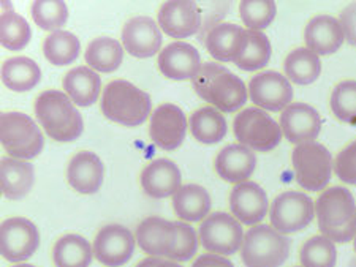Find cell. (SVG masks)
<instances>
[{"label": "cell", "instance_id": "obj_1", "mask_svg": "<svg viewBox=\"0 0 356 267\" xmlns=\"http://www.w3.org/2000/svg\"><path fill=\"white\" fill-rule=\"evenodd\" d=\"M315 217L321 236L334 243L352 242L356 236V201L343 187H331L315 201Z\"/></svg>", "mask_w": 356, "mask_h": 267}, {"label": "cell", "instance_id": "obj_49", "mask_svg": "<svg viewBox=\"0 0 356 267\" xmlns=\"http://www.w3.org/2000/svg\"><path fill=\"white\" fill-rule=\"evenodd\" d=\"M295 267H302V266H295Z\"/></svg>", "mask_w": 356, "mask_h": 267}, {"label": "cell", "instance_id": "obj_26", "mask_svg": "<svg viewBox=\"0 0 356 267\" xmlns=\"http://www.w3.org/2000/svg\"><path fill=\"white\" fill-rule=\"evenodd\" d=\"M35 173L33 166L26 160L5 157L0 162V187L2 195L11 201L27 196L33 187Z\"/></svg>", "mask_w": 356, "mask_h": 267}, {"label": "cell", "instance_id": "obj_43", "mask_svg": "<svg viewBox=\"0 0 356 267\" xmlns=\"http://www.w3.org/2000/svg\"><path fill=\"white\" fill-rule=\"evenodd\" d=\"M339 22H341L343 33H346L347 42L356 48V2L348 3L341 11Z\"/></svg>", "mask_w": 356, "mask_h": 267}, {"label": "cell", "instance_id": "obj_45", "mask_svg": "<svg viewBox=\"0 0 356 267\" xmlns=\"http://www.w3.org/2000/svg\"><path fill=\"white\" fill-rule=\"evenodd\" d=\"M160 261L162 258H156V257H149L146 259L140 261V263L136 264V267H157L160 264Z\"/></svg>", "mask_w": 356, "mask_h": 267}, {"label": "cell", "instance_id": "obj_46", "mask_svg": "<svg viewBox=\"0 0 356 267\" xmlns=\"http://www.w3.org/2000/svg\"><path fill=\"white\" fill-rule=\"evenodd\" d=\"M157 267H182L179 263H176V261H160V264Z\"/></svg>", "mask_w": 356, "mask_h": 267}, {"label": "cell", "instance_id": "obj_6", "mask_svg": "<svg viewBox=\"0 0 356 267\" xmlns=\"http://www.w3.org/2000/svg\"><path fill=\"white\" fill-rule=\"evenodd\" d=\"M289 255L290 239L268 225L252 226L241 247V259L245 267H280Z\"/></svg>", "mask_w": 356, "mask_h": 267}, {"label": "cell", "instance_id": "obj_22", "mask_svg": "<svg viewBox=\"0 0 356 267\" xmlns=\"http://www.w3.org/2000/svg\"><path fill=\"white\" fill-rule=\"evenodd\" d=\"M105 179V166L99 155L81 150L70 158L67 166V180L73 190L81 195H94L100 190Z\"/></svg>", "mask_w": 356, "mask_h": 267}, {"label": "cell", "instance_id": "obj_15", "mask_svg": "<svg viewBox=\"0 0 356 267\" xmlns=\"http://www.w3.org/2000/svg\"><path fill=\"white\" fill-rule=\"evenodd\" d=\"M249 95L255 106L266 111L285 110L293 101V87L277 71L258 73L249 83Z\"/></svg>", "mask_w": 356, "mask_h": 267}, {"label": "cell", "instance_id": "obj_39", "mask_svg": "<svg viewBox=\"0 0 356 267\" xmlns=\"http://www.w3.org/2000/svg\"><path fill=\"white\" fill-rule=\"evenodd\" d=\"M331 111L337 121L348 125H356V81L346 79L332 89Z\"/></svg>", "mask_w": 356, "mask_h": 267}, {"label": "cell", "instance_id": "obj_35", "mask_svg": "<svg viewBox=\"0 0 356 267\" xmlns=\"http://www.w3.org/2000/svg\"><path fill=\"white\" fill-rule=\"evenodd\" d=\"M8 8L10 5H5L0 18V42L5 49L21 51L31 42L32 29L21 15Z\"/></svg>", "mask_w": 356, "mask_h": 267}, {"label": "cell", "instance_id": "obj_27", "mask_svg": "<svg viewBox=\"0 0 356 267\" xmlns=\"http://www.w3.org/2000/svg\"><path fill=\"white\" fill-rule=\"evenodd\" d=\"M62 87L78 106L94 105L100 95V76L89 67H74L62 79Z\"/></svg>", "mask_w": 356, "mask_h": 267}, {"label": "cell", "instance_id": "obj_36", "mask_svg": "<svg viewBox=\"0 0 356 267\" xmlns=\"http://www.w3.org/2000/svg\"><path fill=\"white\" fill-rule=\"evenodd\" d=\"M273 46L269 38L263 32L247 31V44L244 53L234 62L241 70L255 71L266 67L271 60Z\"/></svg>", "mask_w": 356, "mask_h": 267}, {"label": "cell", "instance_id": "obj_10", "mask_svg": "<svg viewBox=\"0 0 356 267\" xmlns=\"http://www.w3.org/2000/svg\"><path fill=\"white\" fill-rule=\"evenodd\" d=\"M315 217V203L306 193L284 191L269 206V221L280 234H295L306 230Z\"/></svg>", "mask_w": 356, "mask_h": 267}, {"label": "cell", "instance_id": "obj_19", "mask_svg": "<svg viewBox=\"0 0 356 267\" xmlns=\"http://www.w3.org/2000/svg\"><path fill=\"white\" fill-rule=\"evenodd\" d=\"M122 44L134 58H152L162 48L159 22L149 16H135L129 19L122 29Z\"/></svg>", "mask_w": 356, "mask_h": 267}, {"label": "cell", "instance_id": "obj_31", "mask_svg": "<svg viewBox=\"0 0 356 267\" xmlns=\"http://www.w3.org/2000/svg\"><path fill=\"white\" fill-rule=\"evenodd\" d=\"M192 136L201 144H217L225 138L227 121L219 110L212 106L200 107L188 119Z\"/></svg>", "mask_w": 356, "mask_h": 267}, {"label": "cell", "instance_id": "obj_32", "mask_svg": "<svg viewBox=\"0 0 356 267\" xmlns=\"http://www.w3.org/2000/svg\"><path fill=\"white\" fill-rule=\"evenodd\" d=\"M86 62L89 68L100 73L116 71L124 60V48L111 37L94 38L86 49Z\"/></svg>", "mask_w": 356, "mask_h": 267}, {"label": "cell", "instance_id": "obj_23", "mask_svg": "<svg viewBox=\"0 0 356 267\" xmlns=\"http://www.w3.org/2000/svg\"><path fill=\"white\" fill-rule=\"evenodd\" d=\"M306 48L317 55L334 54L346 42V33L339 19L330 15H317L309 19L304 29Z\"/></svg>", "mask_w": 356, "mask_h": 267}, {"label": "cell", "instance_id": "obj_8", "mask_svg": "<svg viewBox=\"0 0 356 267\" xmlns=\"http://www.w3.org/2000/svg\"><path fill=\"white\" fill-rule=\"evenodd\" d=\"M233 132L239 144L257 152H268L282 141V128L266 111L260 107H245L234 117Z\"/></svg>", "mask_w": 356, "mask_h": 267}, {"label": "cell", "instance_id": "obj_29", "mask_svg": "<svg viewBox=\"0 0 356 267\" xmlns=\"http://www.w3.org/2000/svg\"><path fill=\"white\" fill-rule=\"evenodd\" d=\"M42 79V70L35 60L16 55L3 62L2 65V81L5 87L13 92H29L37 86Z\"/></svg>", "mask_w": 356, "mask_h": 267}, {"label": "cell", "instance_id": "obj_41", "mask_svg": "<svg viewBox=\"0 0 356 267\" xmlns=\"http://www.w3.org/2000/svg\"><path fill=\"white\" fill-rule=\"evenodd\" d=\"M200 239L191 225L176 221V243L175 252L171 255V261L176 263H186L197 255Z\"/></svg>", "mask_w": 356, "mask_h": 267}, {"label": "cell", "instance_id": "obj_14", "mask_svg": "<svg viewBox=\"0 0 356 267\" xmlns=\"http://www.w3.org/2000/svg\"><path fill=\"white\" fill-rule=\"evenodd\" d=\"M187 119L179 106L163 103L151 114L149 135L154 144L163 150H175L186 139Z\"/></svg>", "mask_w": 356, "mask_h": 267}, {"label": "cell", "instance_id": "obj_17", "mask_svg": "<svg viewBox=\"0 0 356 267\" xmlns=\"http://www.w3.org/2000/svg\"><path fill=\"white\" fill-rule=\"evenodd\" d=\"M157 64L162 75L173 81H193L203 67L198 49L186 42H175L163 48Z\"/></svg>", "mask_w": 356, "mask_h": 267}, {"label": "cell", "instance_id": "obj_30", "mask_svg": "<svg viewBox=\"0 0 356 267\" xmlns=\"http://www.w3.org/2000/svg\"><path fill=\"white\" fill-rule=\"evenodd\" d=\"M94 259V247L88 239L79 234H65L53 247L56 267H90Z\"/></svg>", "mask_w": 356, "mask_h": 267}, {"label": "cell", "instance_id": "obj_25", "mask_svg": "<svg viewBox=\"0 0 356 267\" xmlns=\"http://www.w3.org/2000/svg\"><path fill=\"white\" fill-rule=\"evenodd\" d=\"M214 168L220 179L228 184H243L255 173L257 155L243 144H229L217 153Z\"/></svg>", "mask_w": 356, "mask_h": 267}, {"label": "cell", "instance_id": "obj_40", "mask_svg": "<svg viewBox=\"0 0 356 267\" xmlns=\"http://www.w3.org/2000/svg\"><path fill=\"white\" fill-rule=\"evenodd\" d=\"M277 13V5L273 0H244L239 3V16L247 31H258L271 24Z\"/></svg>", "mask_w": 356, "mask_h": 267}, {"label": "cell", "instance_id": "obj_24", "mask_svg": "<svg viewBox=\"0 0 356 267\" xmlns=\"http://www.w3.org/2000/svg\"><path fill=\"white\" fill-rule=\"evenodd\" d=\"M141 187L147 196L154 200L173 196L182 187L179 166L168 158H159L147 164L141 173Z\"/></svg>", "mask_w": 356, "mask_h": 267}, {"label": "cell", "instance_id": "obj_7", "mask_svg": "<svg viewBox=\"0 0 356 267\" xmlns=\"http://www.w3.org/2000/svg\"><path fill=\"white\" fill-rule=\"evenodd\" d=\"M291 163L296 182L307 191H323L334 171L330 150L315 141L298 144L291 152Z\"/></svg>", "mask_w": 356, "mask_h": 267}, {"label": "cell", "instance_id": "obj_34", "mask_svg": "<svg viewBox=\"0 0 356 267\" xmlns=\"http://www.w3.org/2000/svg\"><path fill=\"white\" fill-rule=\"evenodd\" d=\"M81 53V43L78 37L67 31L49 33L43 42V54L49 64L56 67L70 65Z\"/></svg>", "mask_w": 356, "mask_h": 267}, {"label": "cell", "instance_id": "obj_5", "mask_svg": "<svg viewBox=\"0 0 356 267\" xmlns=\"http://www.w3.org/2000/svg\"><path fill=\"white\" fill-rule=\"evenodd\" d=\"M0 139L5 152L11 158L32 160L38 157L44 147L42 130L24 112L7 111L0 116Z\"/></svg>", "mask_w": 356, "mask_h": 267}, {"label": "cell", "instance_id": "obj_4", "mask_svg": "<svg viewBox=\"0 0 356 267\" xmlns=\"http://www.w3.org/2000/svg\"><path fill=\"white\" fill-rule=\"evenodd\" d=\"M151 96L125 79L111 81L103 89L100 101L103 116L125 127L145 123L151 116Z\"/></svg>", "mask_w": 356, "mask_h": 267}, {"label": "cell", "instance_id": "obj_20", "mask_svg": "<svg viewBox=\"0 0 356 267\" xmlns=\"http://www.w3.org/2000/svg\"><path fill=\"white\" fill-rule=\"evenodd\" d=\"M135 239L149 257L170 259L176 243V221L162 217H147L138 225Z\"/></svg>", "mask_w": 356, "mask_h": 267}, {"label": "cell", "instance_id": "obj_37", "mask_svg": "<svg viewBox=\"0 0 356 267\" xmlns=\"http://www.w3.org/2000/svg\"><path fill=\"white\" fill-rule=\"evenodd\" d=\"M302 267H334L337 261L336 243L325 236H314L301 246Z\"/></svg>", "mask_w": 356, "mask_h": 267}, {"label": "cell", "instance_id": "obj_12", "mask_svg": "<svg viewBox=\"0 0 356 267\" xmlns=\"http://www.w3.org/2000/svg\"><path fill=\"white\" fill-rule=\"evenodd\" d=\"M136 239L122 225H106L94 239V257L106 267H122L134 257Z\"/></svg>", "mask_w": 356, "mask_h": 267}, {"label": "cell", "instance_id": "obj_44", "mask_svg": "<svg viewBox=\"0 0 356 267\" xmlns=\"http://www.w3.org/2000/svg\"><path fill=\"white\" fill-rule=\"evenodd\" d=\"M192 267H234L233 263L225 257H219V255H201L200 258L195 259Z\"/></svg>", "mask_w": 356, "mask_h": 267}, {"label": "cell", "instance_id": "obj_3", "mask_svg": "<svg viewBox=\"0 0 356 267\" xmlns=\"http://www.w3.org/2000/svg\"><path fill=\"white\" fill-rule=\"evenodd\" d=\"M35 116L49 138L57 143H72L84 130L83 116L65 92L44 90L35 100Z\"/></svg>", "mask_w": 356, "mask_h": 267}, {"label": "cell", "instance_id": "obj_33", "mask_svg": "<svg viewBox=\"0 0 356 267\" xmlns=\"http://www.w3.org/2000/svg\"><path fill=\"white\" fill-rule=\"evenodd\" d=\"M284 70L289 81L307 86L317 81L321 75L320 55L307 48H298L285 58Z\"/></svg>", "mask_w": 356, "mask_h": 267}, {"label": "cell", "instance_id": "obj_16", "mask_svg": "<svg viewBox=\"0 0 356 267\" xmlns=\"http://www.w3.org/2000/svg\"><path fill=\"white\" fill-rule=\"evenodd\" d=\"M229 210L241 225H260L269 210L266 191L252 180L238 184L229 193Z\"/></svg>", "mask_w": 356, "mask_h": 267}, {"label": "cell", "instance_id": "obj_11", "mask_svg": "<svg viewBox=\"0 0 356 267\" xmlns=\"http://www.w3.org/2000/svg\"><path fill=\"white\" fill-rule=\"evenodd\" d=\"M40 246V232L31 220L11 217L0 226V253L10 263H24Z\"/></svg>", "mask_w": 356, "mask_h": 267}, {"label": "cell", "instance_id": "obj_38", "mask_svg": "<svg viewBox=\"0 0 356 267\" xmlns=\"http://www.w3.org/2000/svg\"><path fill=\"white\" fill-rule=\"evenodd\" d=\"M31 13L40 29L49 31L51 33L60 31V27L68 21V7L60 0H37L32 3Z\"/></svg>", "mask_w": 356, "mask_h": 267}, {"label": "cell", "instance_id": "obj_13", "mask_svg": "<svg viewBox=\"0 0 356 267\" xmlns=\"http://www.w3.org/2000/svg\"><path fill=\"white\" fill-rule=\"evenodd\" d=\"M159 27L171 38H188L203 27V15L198 3L191 0H171L160 5L157 13Z\"/></svg>", "mask_w": 356, "mask_h": 267}, {"label": "cell", "instance_id": "obj_18", "mask_svg": "<svg viewBox=\"0 0 356 267\" xmlns=\"http://www.w3.org/2000/svg\"><path fill=\"white\" fill-rule=\"evenodd\" d=\"M280 128L291 144L312 143L321 132L318 111L307 103H290L280 114Z\"/></svg>", "mask_w": 356, "mask_h": 267}, {"label": "cell", "instance_id": "obj_2", "mask_svg": "<svg viewBox=\"0 0 356 267\" xmlns=\"http://www.w3.org/2000/svg\"><path fill=\"white\" fill-rule=\"evenodd\" d=\"M192 86L206 103L220 112L238 111L249 96V89L245 87L243 78L214 62L203 64Z\"/></svg>", "mask_w": 356, "mask_h": 267}, {"label": "cell", "instance_id": "obj_9", "mask_svg": "<svg viewBox=\"0 0 356 267\" xmlns=\"http://www.w3.org/2000/svg\"><path fill=\"white\" fill-rule=\"evenodd\" d=\"M244 236L243 225L227 212L209 214L198 230L200 243L206 252L225 258L239 252Z\"/></svg>", "mask_w": 356, "mask_h": 267}, {"label": "cell", "instance_id": "obj_28", "mask_svg": "<svg viewBox=\"0 0 356 267\" xmlns=\"http://www.w3.org/2000/svg\"><path fill=\"white\" fill-rule=\"evenodd\" d=\"M173 209L184 223H195L209 215L211 196L201 185H182L173 195Z\"/></svg>", "mask_w": 356, "mask_h": 267}, {"label": "cell", "instance_id": "obj_21", "mask_svg": "<svg viewBox=\"0 0 356 267\" xmlns=\"http://www.w3.org/2000/svg\"><path fill=\"white\" fill-rule=\"evenodd\" d=\"M208 53L219 62H236L247 44V31L233 22L214 24L203 37Z\"/></svg>", "mask_w": 356, "mask_h": 267}, {"label": "cell", "instance_id": "obj_42", "mask_svg": "<svg viewBox=\"0 0 356 267\" xmlns=\"http://www.w3.org/2000/svg\"><path fill=\"white\" fill-rule=\"evenodd\" d=\"M334 173L343 184L356 185V139L337 153Z\"/></svg>", "mask_w": 356, "mask_h": 267}, {"label": "cell", "instance_id": "obj_47", "mask_svg": "<svg viewBox=\"0 0 356 267\" xmlns=\"http://www.w3.org/2000/svg\"><path fill=\"white\" fill-rule=\"evenodd\" d=\"M13 267H35L33 264H26V263H19V264H15Z\"/></svg>", "mask_w": 356, "mask_h": 267}, {"label": "cell", "instance_id": "obj_48", "mask_svg": "<svg viewBox=\"0 0 356 267\" xmlns=\"http://www.w3.org/2000/svg\"><path fill=\"white\" fill-rule=\"evenodd\" d=\"M353 252H355V255H356V236H355V239H353Z\"/></svg>", "mask_w": 356, "mask_h": 267}]
</instances>
